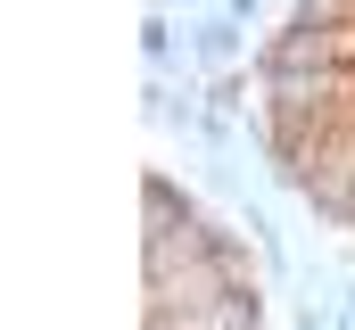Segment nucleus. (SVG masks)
Instances as JSON below:
<instances>
[{"label": "nucleus", "mask_w": 355, "mask_h": 330, "mask_svg": "<svg viewBox=\"0 0 355 330\" xmlns=\"http://www.w3.org/2000/svg\"><path fill=\"white\" fill-rule=\"evenodd\" d=\"M174 17H157V8H149V25H141V58H149V67H157V75H166V67H174Z\"/></svg>", "instance_id": "obj_2"}, {"label": "nucleus", "mask_w": 355, "mask_h": 330, "mask_svg": "<svg viewBox=\"0 0 355 330\" xmlns=\"http://www.w3.org/2000/svg\"><path fill=\"white\" fill-rule=\"evenodd\" d=\"M223 8H232V17H240V25H248V17H257V0H223Z\"/></svg>", "instance_id": "obj_3"}, {"label": "nucleus", "mask_w": 355, "mask_h": 330, "mask_svg": "<svg viewBox=\"0 0 355 330\" xmlns=\"http://www.w3.org/2000/svg\"><path fill=\"white\" fill-rule=\"evenodd\" d=\"M182 50H190L207 75H232L248 42H240V17H232V8H215V17H190V25H182Z\"/></svg>", "instance_id": "obj_1"}]
</instances>
